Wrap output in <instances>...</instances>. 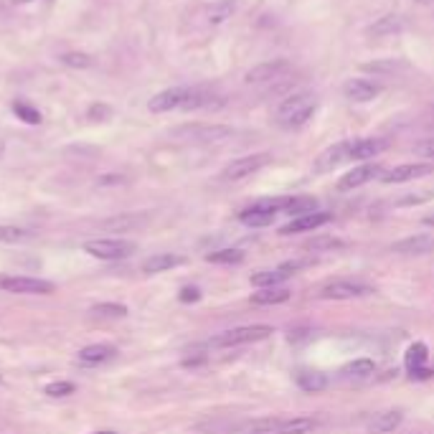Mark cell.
Segmentation results:
<instances>
[{
  "label": "cell",
  "mask_w": 434,
  "mask_h": 434,
  "mask_svg": "<svg viewBox=\"0 0 434 434\" xmlns=\"http://www.w3.org/2000/svg\"><path fill=\"white\" fill-rule=\"evenodd\" d=\"M318 109V97L310 94V91H295V94H287L282 99V104L277 107L274 120L282 130H300L310 122V117Z\"/></svg>",
  "instance_id": "obj_1"
},
{
  "label": "cell",
  "mask_w": 434,
  "mask_h": 434,
  "mask_svg": "<svg viewBox=\"0 0 434 434\" xmlns=\"http://www.w3.org/2000/svg\"><path fill=\"white\" fill-rule=\"evenodd\" d=\"M173 137H178V140H186V143H223V140H228V137L234 135V130L226 125H201V122H196V125H181V127H173L171 130Z\"/></svg>",
  "instance_id": "obj_2"
},
{
  "label": "cell",
  "mask_w": 434,
  "mask_h": 434,
  "mask_svg": "<svg viewBox=\"0 0 434 434\" xmlns=\"http://www.w3.org/2000/svg\"><path fill=\"white\" fill-rule=\"evenodd\" d=\"M272 333H274L272 326H241V328H231V330L211 338L208 345H211V348H234V345H246V343L264 340V338H269Z\"/></svg>",
  "instance_id": "obj_3"
},
{
  "label": "cell",
  "mask_w": 434,
  "mask_h": 434,
  "mask_svg": "<svg viewBox=\"0 0 434 434\" xmlns=\"http://www.w3.org/2000/svg\"><path fill=\"white\" fill-rule=\"evenodd\" d=\"M290 74H295L292 64L285 59H274V61H264L249 69L244 74V81L246 84H274V81L290 79Z\"/></svg>",
  "instance_id": "obj_4"
},
{
  "label": "cell",
  "mask_w": 434,
  "mask_h": 434,
  "mask_svg": "<svg viewBox=\"0 0 434 434\" xmlns=\"http://www.w3.org/2000/svg\"><path fill=\"white\" fill-rule=\"evenodd\" d=\"M269 163H272V155L269 153H254V155H244V158H236L221 171V181H226V183L244 181V178L254 176V173L262 171V168L269 166Z\"/></svg>",
  "instance_id": "obj_5"
},
{
  "label": "cell",
  "mask_w": 434,
  "mask_h": 434,
  "mask_svg": "<svg viewBox=\"0 0 434 434\" xmlns=\"http://www.w3.org/2000/svg\"><path fill=\"white\" fill-rule=\"evenodd\" d=\"M137 244L127 239H91L84 244V251L97 259H107V262H114V259H127L130 254H135Z\"/></svg>",
  "instance_id": "obj_6"
},
{
  "label": "cell",
  "mask_w": 434,
  "mask_h": 434,
  "mask_svg": "<svg viewBox=\"0 0 434 434\" xmlns=\"http://www.w3.org/2000/svg\"><path fill=\"white\" fill-rule=\"evenodd\" d=\"M371 287L355 280H335L328 282L326 287H320L318 297L320 300H358V297L371 295Z\"/></svg>",
  "instance_id": "obj_7"
},
{
  "label": "cell",
  "mask_w": 434,
  "mask_h": 434,
  "mask_svg": "<svg viewBox=\"0 0 434 434\" xmlns=\"http://www.w3.org/2000/svg\"><path fill=\"white\" fill-rule=\"evenodd\" d=\"M0 290L11 292V295H51L54 285L46 280H36V277H3Z\"/></svg>",
  "instance_id": "obj_8"
},
{
  "label": "cell",
  "mask_w": 434,
  "mask_h": 434,
  "mask_svg": "<svg viewBox=\"0 0 434 434\" xmlns=\"http://www.w3.org/2000/svg\"><path fill=\"white\" fill-rule=\"evenodd\" d=\"M191 89L188 86H171V89H163L158 91L153 99L148 102V109L155 114H163V112H171V109H181V104L188 99Z\"/></svg>",
  "instance_id": "obj_9"
},
{
  "label": "cell",
  "mask_w": 434,
  "mask_h": 434,
  "mask_svg": "<svg viewBox=\"0 0 434 434\" xmlns=\"http://www.w3.org/2000/svg\"><path fill=\"white\" fill-rule=\"evenodd\" d=\"M434 173L432 163H406V166H396L391 171H383L381 173V183H409V181H417V178H424Z\"/></svg>",
  "instance_id": "obj_10"
},
{
  "label": "cell",
  "mask_w": 434,
  "mask_h": 434,
  "mask_svg": "<svg viewBox=\"0 0 434 434\" xmlns=\"http://www.w3.org/2000/svg\"><path fill=\"white\" fill-rule=\"evenodd\" d=\"M383 91V86L378 81L363 79V76H353L343 84V94L350 99V102H371Z\"/></svg>",
  "instance_id": "obj_11"
},
{
  "label": "cell",
  "mask_w": 434,
  "mask_h": 434,
  "mask_svg": "<svg viewBox=\"0 0 434 434\" xmlns=\"http://www.w3.org/2000/svg\"><path fill=\"white\" fill-rule=\"evenodd\" d=\"M345 160H350V140H343V143H335L328 150H323L315 160V173H330L333 168L343 166Z\"/></svg>",
  "instance_id": "obj_12"
},
{
  "label": "cell",
  "mask_w": 434,
  "mask_h": 434,
  "mask_svg": "<svg viewBox=\"0 0 434 434\" xmlns=\"http://www.w3.org/2000/svg\"><path fill=\"white\" fill-rule=\"evenodd\" d=\"M383 168L376 166V163H365V166H358L353 168V171H348L345 176L338 181V191H353V188H360V186H365L368 181H376V178H381Z\"/></svg>",
  "instance_id": "obj_13"
},
{
  "label": "cell",
  "mask_w": 434,
  "mask_h": 434,
  "mask_svg": "<svg viewBox=\"0 0 434 434\" xmlns=\"http://www.w3.org/2000/svg\"><path fill=\"white\" fill-rule=\"evenodd\" d=\"M427 358H429L427 343L417 340V343H411L409 348H406L404 363H406V368H409L411 378H429V376H432V371L427 368Z\"/></svg>",
  "instance_id": "obj_14"
},
{
  "label": "cell",
  "mask_w": 434,
  "mask_h": 434,
  "mask_svg": "<svg viewBox=\"0 0 434 434\" xmlns=\"http://www.w3.org/2000/svg\"><path fill=\"white\" fill-rule=\"evenodd\" d=\"M330 221V213H323V211H313V213H305V216H295L290 223L280 228L282 236H292V234H305V231H315V228L326 226Z\"/></svg>",
  "instance_id": "obj_15"
},
{
  "label": "cell",
  "mask_w": 434,
  "mask_h": 434,
  "mask_svg": "<svg viewBox=\"0 0 434 434\" xmlns=\"http://www.w3.org/2000/svg\"><path fill=\"white\" fill-rule=\"evenodd\" d=\"M391 251H396V254H429V251H434V234H414V236H406V239H399L394 241V246H391Z\"/></svg>",
  "instance_id": "obj_16"
},
{
  "label": "cell",
  "mask_w": 434,
  "mask_h": 434,
  "mask_svg": "<svg viewBox=\"0 0 434 434\" xmlns=\"http://www.w3.org/2000/svg\"><path fill=\"white\" fill-rule=\"evenodd\" d=\"M388 148L386 140L381 137H360V140H350V160H371L381 155Z\"/></svg>",
  "instance_id": "obj_17"
},
{
  "label": "cell",
  "mask_w": 434,
  "mask_h": 434,
  "mask_svg": "<svg viewBox=\"0 0 434 434\" xmlns=\"http://www.w3.org/2000/svg\"><path fill=\"white\" fill-rule=\"evenodd\" d=\"M117 355V348L114 345H107V343H94V345H86V348L79 350V363L84 365H99L107 363Z\"/></svg>",
  "instance_id": "obj_18"
},
{
  "label": "cell",
  "mask_w": 434,
  "mask_h": 434,
  "mask_svg": "<svg viewBox=\"0 0 434 434\" xmlns=\"http://www.w3.org/2000/svg\"><path fill=\"white\" fill-rule=\"evenodd\" d=\"M320 427V419L315 417H290L280 419L274 434H313Z\"/></svg>",
  "instance_id": "obj_19"
},
{
  "label": "cell",
  "mask_w": 434,
  "mask_h": 434,
  "mask_svg": "<svg viewBox=\"0 0 434 434\" xmlns=\"http://www.w3.org/2000/svg\"><path fill=\"white\" fill-rule=\"evenodd\" d=\"M401 422H404V414H401V411H396V409L381 411V414H376V417L371 419L368 432L371 434H391L401 427Z\"/></svg>",
  "instance_id": "obj_20"
},
{
  "label": "cell",
  "mask_w": 434,
  "mask_h": 434,
  "mask_svg": "<svg viewBox=\"0 0 434 434\" xmlns=\"http://www.w3.org/2000/svg\"><path fill=\"white\" fill-rule=\"evenodd\" d=\"M239 221L246 223V226H254V228H262V226H269V223L274 221V211L272 208H267V206L259 201V203L249 206L246 211L239 213Z\"/></svg>",
  "instance_id": "obj_21"
},
{
  "label": "cell",
  "mask_w": 434,
  "mask_h": 434,
  "mask_svg": "<svg viewBox=\"0 0 434 434\" xmlns=\"http://www.w3.org/2000/svg\"><path fill=\"white\" fill-rule=\"evenodd\" d=\"M186 262L183 257H178V254H153V257L145 259L143 264V272L145 274H160V272H168V269L173 267H181V264Z\"/></svg>",
  "instance_id": "obj_22"
},
{
  "label": "cell",
  "mask_w": 434,
  "mask_h": 434,
  "mask_svg": "<svg viewBox=\"0 0 434 434\" xmlns=\"http://www.w3.org/2000/svg\"><path fill=\"white\" fill-rule=\"evenodd\" d=\"M290 295L292 292L285 290V287H264V290L251 295V303L254 305H282L290 300Z\"/></svg>",
  "instance_id": "obj_23"
},
{
  "label": "cell",
  "mask_w": 434,
  "mask_h": 434,
  "mask_svg": "<svg viewBox=\"0 0 434 434\" xmlns=\"http://www.w3.org/2000/svg\"><path fill=\"white\" fill-rule=\"evenodd\" d=\"M234 11H236V0H216V3H211V6L206 8V21L218 26V23H223L226 18L234 16Z\"/></svg>",
  "instance_id": "obj_24"
},
{
  "label": "cell",
  "mask_w": 434,
  "mask_h": 434,
  "mask_svg": "<svg viewBox=\"0 0 434 434\" xmlns=\"http://www.w3.org/2000/svg\"><path fill=\"white\" fill-rule=\"evenodd\" d=\"M287 277H290V274H287L282 267L280 269H264V272L251 274V285L259 287V290H264V287H280Z\"/></svg>",
  "instance_id": "obj_25"
},
{
  "label": "cell",
  "mask_w": 434,
  "mask_h": 434,
  "mask_svg": "<svg viewBox=\"0 0 434 434\" xmlns=\"http://www.w3.org/2000/svg\"><path fill=\"white\" fill-rule=\"evenodd\" d=\"M143 223H145V216H140V213H125V216L107 218V221L102 223V228H107V231H132V228L143 226Z\"/></svg>",
  "instance_id": "obj_26"
},
{
  "label": "cell",
  "mask_w": 434,
  "mask_h": 434,
  "mask_svg": "<svg viewBox=\"0 0 434 434\" xmlns=\"http://www.w3.org/2000/svg\"><path fill=\"white\" fill-rule=\"evenodd\" d=\"M297 386L303 388V391H308V394H318V391H323V388L328 386V378L326 373L320 371H303L297 373Z\"/></svg>",
  "instance_id": "obj_27"
},
{
  "label": "cell",
  "mask_w": 434,
  "mask_h": 434,
  "mask_svg": "<svg viewBox=\"0 0 434 434\" xmlns=\"http://www.w3.org/2000/svg\"><path fill=\"white\" fill-rule=\"evenodd\" d=\"M376 371V363H373L371 358H355L353 363L343 365V376L345 378H365L371 376V373Z\"/></svg>",
  "instance_id": "obj_28"
},
{
  "label": "cell",
  "mask_w": 434,
  "mask_h": 434,
  "mask_svg": "<svg viewBox=\"0 0 434 434\" xmlns=\"http://www.w3.org/2000/svg\"><path fill=\"white\" fill-rule=\"evenodd\" d=\"M401 29H404V21H401L399 16H383L378 18L368 31H371L373 36H388V34H399Z\"/></svg>",
  "instance_id": "obj_29"
},
{
  "label": "cell",
  "mask_w": 434,
  "mask_h": 434,
  "mask_svg": "<svg viewBox=\"0 0 434 434\" xmlns=\"http://www.w3.org/2000/svg\"><path fill=\"white\" fill-rule=\"evenodd\" d=\"M31 236V231L21 226H11V223H0V244H21Z\"/></svg>",
  "instance_id": "obj_30"
},
{
  "label": "cell",
  "mask_w": 434,
  "mask_h": 434,
  "mask_svg": "<svg viewBox=\"0 0 434 434\" xmlns=\"http://www.w3.org/2000/svg\"><path fill=\"white\" fill-rule=\"evenodd\" d=\"M208 262L211 264H241L244 262V251L241 249H218L208 254Z\"/></svg>",
  "instance_id": "obj_31"
},
{
  "label": "cell",
  "mask_w": 434,
  "mask_h": 434,
  "mask_svg": "<svg viewBox=\"0 0 434 434\" xmlns=\"http://www.w3.org/2000/svg\"><path fill=\"white\" fill-rule=\"evenodd\" d=\"M59 61H61L64 66H69V69H89L91 64H94V59H91L89 54H84V51H69V54H61V56H59Z\"/></svg>",
  "instance_id": "obj_32"
},
{
  "label": "cell",
  "mask_w": 434,
  "mask_h": 434,
  "mask_svg": "<svg viewBox=\"0 0 434 434\" xmlns=\"http://www.w3.org/2000/svg\"><path fill=\"white\" fill-rule=\"evenodd\" d=\"M13 112H16L18 120L29 122V125H41V120H44L39 109L31 107V104H26V102H13Z\"/></svg>",
  "instance_id": "obj_33"
},
{
  "label": "cell",
  "mask_w": 434,
  "mask_h": 434,
  "mask_svg": "<svg viewBox=\"0 0 434 434\" xmlns=\"http://www.w3.org/2000/svg\"><path fill=\"white\" fill-rule=\"evenodd\" d=\"M343 246H345V241L335 239V236H318V239L308 241L310 251H333V249H343Z\"/></svg>",
  "instance_id": "obj_34"
},
{
  "label": "cell",
  "mask_w": 434,
  "mask_h": 434,
  "mask_svg": "<svg viewBox=\"0 0 434 434\" xmlns=\"http://www.w3.org/2000/svg\"><path fill=\"white\" fill-rule=\"evenodd\" d=\"M94 313L102 315V318H125L127 308L125 305H117V303H99V305H94Z\"/></svg>",
  "instance_id": "obj_35"
},
{
  "label": "cell",
  "mask_w": 434,
  "mask_h": 434,
  "mask_svg": "<svg viewBox=\"0 0 434 434\" xmlns=\"http://www.w3.org/2000/svg\"><path fill=\"white\" fill-rule=\"evenodd\" d=\"M86 117L94 120V122H107L109 117H112V107L104 104V102H94L89 109H86Z\"/></svg>",
  "instance_id": "obj_36"
},
{
  "label": "cell",
  "mask_w": 434,
  "mask_h": 434,
  "mask_svg": "<svg viewBox=\"0 0 434 434\" xmlns=\"http://www.w3.org/2000/svg\"><path fill=\"white\" fill-rule=\"evenodd\" d=\"M44 391L49 396H54V399H61V396L74 394V383H71V381H54V383H49Z\"/></svg>",
  "instance_id": "obj_37"
},
{
  "label": "cell",
  "mask_w": 434,
  "mask_h": 434,
  "mask_svg": "<svg viewBox=\"0 0 434 434\" xmlns=\"http://www.w3.org/2000/svg\"><path fill=\"white\" fill-rule=\"evenodd\" d=\"M414 153L422 155V158H427V160H434V137H427V140L414 145Z\"/></svg>",
  "instance_id": "obj_38"
},
{
  "label": "cell",
  "mask_w": 434,
  "mask_h": 434,
  "mask_svg": "<svg viewBox=\"0 0 434 434\" xmlns=\"http://www.w3.org/2000/svg\"><path fill=\"white\" fill-rule=\"evenodd\" d=\"M178 297H181V303H198L201 290H198V287H183Z\"/></svg>",
  "instance_id": "obj_39"
},
{
  "label": "cell",
  "mask_w": 434,
  "mask_h": 434,
  "mask_svg": "<svg viewBox=\"0 0 434 434\" xmlns=\"http://www.w3.org/2000/svg\"><path fill=\"white\" fill-rule=\"evenodd\" d=\"M422 223H424V226H434V211L427 213V216L422 218Z\"/></svg>",
  "instance_id": "obj_40"
},
{
  "label": "cell",
  "mask_w": 434,
  "mask_h": 434,
  "mask_svg": "<svg viewBox=\"0 0 434 434\" xmlns=\"http://www.w3.org/2000/svg\"><path fill=\"white\" fill-rule=\"evenodd\" d=\"M13 3H16V6H23V3H31V0H13Z\"/></svg>",
  "instance_id": "obj_41"
},
{
  "label": "cell",
  "mask_w": 434,
  "mask_h": 434,
  "mask_svg": "<svg viewBox=\"0 0 434 434\" xmlns=\"http://www.w3.org/2000/svg\"><path fill=\"white\" fill-rule=\"evenodd\" d=\"M94 434H117V432H112V429H104V432H94Z\"/></svg>",
  "instance_id": "obj_42"
},
{
  "label": "cell",
  "mask_w": 434,
  "mask_h": 434,
  "mask_svg": "<svg viewBox=\"0 0 434 434\" xmlns=\"http://www.w3.org/2000/svg\"><path fill=\"white\" fill-rule=\"evenodd\" d=\"M3 150H6V143H3V140H0V158H3Z\"/></svg>",
  "instance_id": "obj_43"
},
{
  "label": "cell",
  "mask_w": 434,
  "mask_h": 434,
  "mask_svg": "<svg viewBox=\"0 0 434 434\" xmlns=\"http://www.w3.org/2000/svg\"><path fill=\"white\" fill-rule=\"evenodd\" d=\"M419 3H429V0H419Z\"/></svg>",
  "instance_id": "obj_44"
}]
</instances>
